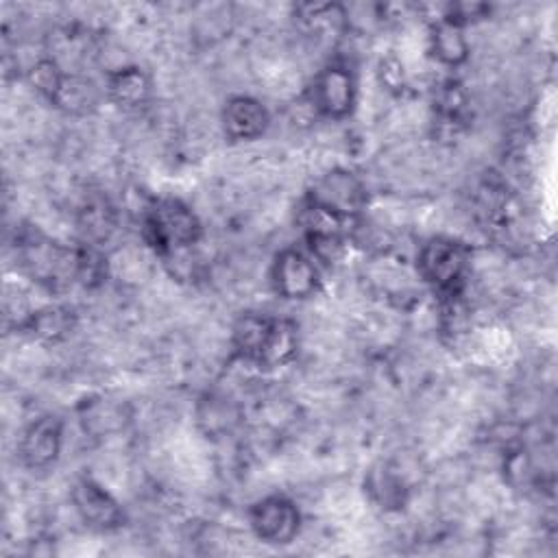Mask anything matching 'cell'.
<instances>
[{"mask_svg": "<svg viewBox=\"0 0 558 558\" xmlns=\"http://www.w3.org/2000/svg\"><path fill=\"white\" fill-rule=\"evenodd\" d=\"M24 325L31 331V336L37 338L39 342L57 344L72 333V329L76 325V316L70 307L48 305L37 312H31V316L24 320Z\"/></svg>", "mask_w": 558, "mask_h": 558, "instance_id": "cell-14", "label": "cell"}, {"mask_svg": "<svg viewBox=\"0 0 558 558\" xmlns=\"http://www.w3.org/2000/svg\"><path fill=\"white\" fill-rule=\"evenodd\" d=\"M248 525L259 541L268 545H288L299 534L301 512L292 499L268 495L251 506Z\"/></svg>", "mask_w": 558, "mask_h": 558, "instance_id": "cell-4", "label": "cell"}, {"mask_svg": "<svg viewBox=\"0 0 558 558\" xmlns=\"http://www.w3.org/2000/svg\"><path fill=\"white\" fill-rule=\"evenodd\" d=\"M268 124V109L253 96H231L222 109V129L233 142L257 140L266 133Z\"/></svg>", "mask_w": 558, "mask_h": 558, "instance_id": "cell-9", "label": "cell"}, {"mask_svg": "<svg viewBox=\"0 0 558 558\" xmlns=\"http://www.w3.org/2000/svg\"><path fill=\"white\" fill-rule=\"evenodd\" d=\"M471 266V248L449 235H432L416 253V270L442 299L462 294L466 270Z\"/></svg>", "mask_w": 558, "mask_h": 558, "instance_id": "cell-1", "label": "cell"}, {"mask_svg": "<svg viewBox=\"0 0 558 558\" xmlns=\"http://www.w3.org/2000/svg\"><path fill=\"white\" fill-rule=\"evenodd\" d=\"M357 83L347 63H329L314 76L310 100L316 113L329 120L347 118L355 107Z\"/></svg>", "mask_w": 558, "mask_h": 558, "instance_id": "cell-3", "label": "cell"}, {"mask_svg": "<svg viewBox=\"0 0 558 558\" xmlns=\"http://www.w3.org/2000/svg\"><path fill=\"white\" fill-rule=\"evenodd\" d=\"M270 281L281 299H307L318 290V270L299 248H283L272 264Z\"/></svg>", "mask_w": 558, "mask_h": 558, "instance_id": "cell-8", "label": "cell"}, {"mask_svg": "<svg viewBox=\"0 0 558 558\" xmlns=\"http://www.w3.org/2000/svg\"><path fill=\"white\" fill-rule=\"evenodd\" d=\"M429 50L445 65H451V68L462 65L471 52L462 24L449 17H440L429 31Z\"/></svg>", "mask_w": 558, "mask_h": 558, "instance_id": "cell-12", "label": "cell"}, {"mask_svg": "<svg viewBox=\"0 0 558 558\" xmlns=\"http://www.w3.org/2000/svg\"><path fill=\"white\" fill-rule=\"evenodd\" d=\"M366 198V187L353 172L333 168L314 181L307 201L325 209H331L340 216L355 218V214L364 209Z\"/></svg>", "mask_w": 558, "mask_h": 558, "instance_id": "cell-5", "label": "cell"}, {"mask_svg": "<svg viewBox=\"0 0 558 558\" xmlns=\"http://www.w3.org/2000/svg\"><path fill=\"white\" fill-rule=\"evenodd\" d=\"M72 508L76 514L94 530H116L124 521V510L120 501L96 480L81 477L74 482L72 493Z\"/></svg>", "mask_w": 558, "mask_h": 558, "instance_id": "cell-6", "label": "cell"}, {"mask_svg": "<svg viewBox=\"0 0 558 558\" xmlns=\"http://www.w3.org/2000/svg\"><path fill=\"white\" fill-rule=\"evenodd\" d=\"M105 92L122 109H140L150 100V78L137 65H122L107 72Z\"/></svg>", "mask_w": 558, "mask_h": 558, "instance_id": "cell-10", "label": "cell"}, {"mask_svg": "<svg viewBox=\"0 0 558 558\" xmlns=\"http://www.w3.org/2000/svg\"><path fill=\"white\" fill-rule=\"evenodd\" d=\"M299 349V336H296V327L290 320H275L272 333L266 342V349L259 357V366L272 368V366H283L288 364Z\"/></svg>", "mask_w": 558, "mask_h": 558, "instance_id": "cell-15", "label": "cell"}, {"mask_svg": "<svg viewBox=\"0 0 558 558\" xmlns=\"http://www.w3.org/2000/svg\"><path fill=\"white\" fill-rule=\"evenodd\" d=\"M277 318H270L259 312L242 314L231 327V347L240 360L253 362L259 366V357L266 349V342L272 333Z\"/></svg>", "mask_w": 558, "mask_h": 558, "instance_id": "cell-11", "label": "cell"}, {"mask_svg": "<svg viewBox=\"0 0 558 558\" xmlns=\"http://www.w3.org/2000/svg\"><path fill=\"white\" fill-rule=\"evenodd\" d=\"M144 240L161 255L198 244L203 227L198 216L179 198H159L144 214Z\"/></svg>", "mask_w": 558, "mask_h": 558, "instance_id": "cell-2", "label": "cell"}, {"mask_svg": "<svg viewBox=\"0 0 558 558\" xmlns=\"http://www.w3.org/2000/svg\"><path fill=\"white\" fill-rule=\"evenodd\" d=\"M98 102H100L98 85L78 72L65 74L52 98V105H57L59 109L72 116H87L98 107Z\"/></svg>", "mask_w": 558, "mask_h": 558, "instance_id": "cell-13", "label": "cell"}, {"mask_svg": "<svg viewBox=\"0 0 558 558\" xmlns=\"http://www.w3.org/2000/svg\"><path fill=\"white\" fill-rule=\"evenodd\" d=\"M235 418L238 414L225 397H209L198 405V425L211 436L227 434Z\"/></svg>", "mask_w": 558, "mask_h": 558, "instance_id": "cell-16", "label": "cell"}, {"mask_svg": "<svg viewBox=\"0 0 558 558\" xmlns=\"http://www.w3.org/2000/svg\"><path fill=\"white\" fill-rule=\"evenodd\" d=\"M63 447V423L54 414H44L26 425L20 436L17 453L28 469H48L57 462Z\"/></svg>", "mask_w": 558, "mask_h": 558, "instance_id": "cell-7", "label": "cell"}]
</instances>
